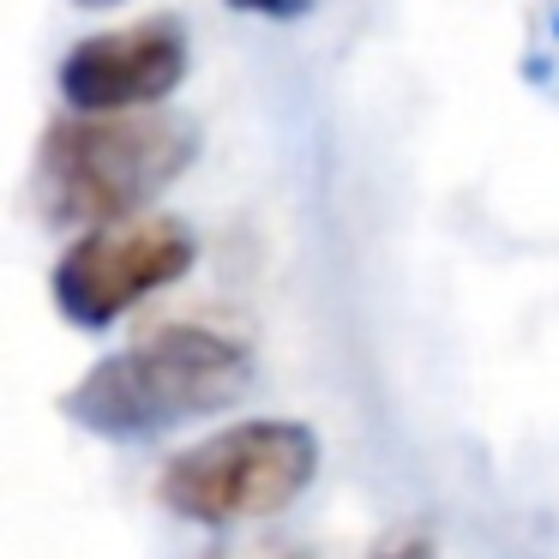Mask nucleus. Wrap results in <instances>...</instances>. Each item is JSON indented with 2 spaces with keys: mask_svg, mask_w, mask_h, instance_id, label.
<instances>
[{
  "mask_svg": "<svg viewBox=\"0 0 559 559\" xmlns=\"http://www.w3.org/2000/svg\"><path fill=\"white\" fill-rule=\"evenodd\" d=\"M253 355L205 325H163L133 349L103 355L61 397L67 421L97 439H157L247 397Z\"/></svg>",
  "mask_w": 559,
  "mask_h": 559,
  "instance_id": "f257e3e1",
  "label": "nucleus"
},
{
  "mask_svg": "<svg viewBox=\"0 0 559 559\" xmlns=\"http://www.w3.org/2000/svg\"><path fill=\"white\" fill-rule=\"evenodd\" d=\"M199 157V133L175 115H73L37 151V211L61 229L127 223Z\"/></svg>",
  "mask_w": 559,
  "mask_h": 559,
  "instance_id": "f03ea898",
  "label": "nucleus"
},
{
  "mask_svg": "<svg viewBox=\"0 0 559 559\" xmlns=\"http://www.w3.org/2000/svg\"><path fill=\"white\" fill-rule=\"evenodd\" d=\"M319 475V439L301 421H235L187 445L157 475V499L187 523L229 530L289 511Z\"/></svg>",
  "mask_w": 559,
  "mask_h": 559,
  "instance_id": "7ed1b4c3",
  "label": "nucleus"
},
{
  "mask_svg": "<svg viewBox=\"0 0 559 559\" xmlns=\"http://www.w3.org/2000/svg\"><path fill=\"white\" fill-rule=\"evenodd\" d=\"M199 259V241L181 217H127L85 229L55 265V307L67 325L103 331L127 307L151 301L157 289L181 283Z\"/></svg>",
  "mask_w": 559,
  "mask_h": 559,
  "instance_id": "20e7f679",
  "label": "nucleus"
},
{
  "mask_svg": "<svg viewBox=\"0 0 559 559\" xmlns=\"http://www.w3.org/2000/svg\"><path fill=\"white\" fill-rule=\"evenodd\" d=\"M187 79V31L175 19H145L127 31H103L67 49L61 97L79 115H139L163 103Z\"/></svg>",
  "mask_w": 559,
  "mask_h": 559,
  "instance_id": "39448f33",
  "label": "nucleus"
},
{
  "mask_svg": "<svg viewBox=\"0 0 559 559\" xmlns=\"http://www.w3.org/2000/svg\"><path fill=\"white\" fill-rule=\"evenodd\" d=\"M229 7H241V13H259V19H301L313 0H229Z\"/></svg>",
  "mask_w": 559,
  "mask_h": 559,
  "instance_id": "423d86ee",
  "label": "nucleus"
},
{
  "mask_svg": "<svg viewBox=\"0 0 559 559\" xmlns=\"http://www.w3.org/2000/svg\"><path fill=\"white\" fill-rule=\"evenodd\" d=\"M373 559H433V547L421 542V535H403V542H391V547H379Z\"/></svg>",
  "mask_w": 559,
  "mask_h": 559,
  "instance_id": "0eeeda50",
  "label": "nucleus"
},
{
  "mask_svg": "<svg viewBox=\"0 0 559 559\" xmlns=\"http://www.w3.org/2000/svg\"><path fill=\"white\" fill-rule=\"evenodd\" d=\"M79 7H121V0H79Z\"/></svg>",
  "mask_w": 559,
  "mask_h": 559,
  "instance_id": "6e6552de",
  "label": "nucleus"
}]
</instances>
